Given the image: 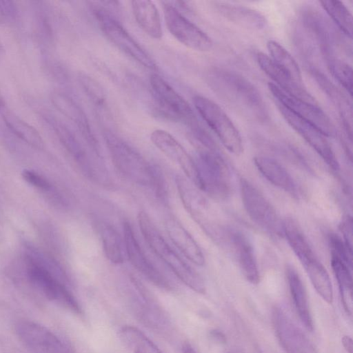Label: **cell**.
Here are the masks:
<instances>
[{
	"instance_id": "obj_8",
	"label": "cell",
	"mask_w": 353,
	"mask_h": 353,
	"mask_svg": "<svg viewBox=\"0 0 353 353\" xmlns=\"http://www.w3.org/2000/svg\"><path fill=\"white\" fill-rule=\"evenodd\" d=\"M242 203L249 217L274 237L283 236V221L265 196L249 181L241 179Z\"/></svg>"
},
{
	"instance_id": "obj_31",
	"label": "cell",
	"mask_w": 353,
	"mask_h": 353,
	"mask_svg": "<svg viewBox=\"0 0 353 353\" xmlns=\"http://www.w3.org/2000/svg\"><path fill=\"white\" fill-rule=\"evenodd\" d=\"M310 281L321 298L330 304L333 301V290L329 274L317 259L304 267Z\"/></svg>"
},
{
	"instance_id": "obj_16",
	"label": "cell",
	"mask_w": 353,
	"mask_h": 353,
	"mask_svg": "<svg viewBox=\"0 0 353 353\" xmlns=\"http://www.w3.org/2000/svg\"><path fill=\"white\" fill-rule=\"evenodd\" d=\"M123 229L126 254L131 264L156 286L168 290H170L171 285L169 281L148 259L128 221L123 223Z\"/></svg>"
},
{
	"instance_id": "obj_1",
	"label": "cell",
	"mask_w": 353,
	"mask_h": 353,
	"mask_svg": "<svg viewBox=\"0 0 353 353\" xmlns=\"http://www.w3.org/2000/svg\"><path fill=\"white\" fill-rule=\"evenodd\" d=\"M209 79L216 92L239 108L259 121L268 119L263 99L248 79L236 72L216 68L211 72Z\"/></svg>"
},
{
	"instance_id": "obj_27",
	"label": "cell",
	"mask_w": 353,
	"mask_h": 353,
	"mask_svg": "<svg viewBox=\"0 0 353 353\" xmlns=\"http://www.w3.org/2000/svg\"><path fill=\"white\" fill-rule=\"evenodd\" d=\"M283 234L303 266L317 259L298 223L292 218L283 221Z\"/></svg>"
},
{
	"instance_id": "obj_36",
	"label": "cell",
	"mask_w": 353,
	"mask_h": 353,
	"mask_svg": "<svg viewBox=\"0 0 353 353\" xmlns=\"http://www.w3.org/2000/svg\"><path fill=\"white\" fill-rule=\"evenodd\" d=\"M325 56L330 72L350 95L352 96V67L332 54Z\"/></svg>"
},
{
	"instance_id": "obj_21",
	"label": "cell",
	"mask_w": 353,
	"mask_h": 353,
	"mask_svg": "<svg viewBox=\"0 0 353 353\" xmlns=\"http://www.w3.org/2000/svg\"><path fill=\"white\" fill-rule=\"evenodd\" d=\"M51 100L59 111L75 123L88 144L99 156L98 143L92 132L88 118L81 108L70 97L62 92L52 93Z\"/></svg>"
},
{
	"instance_id": "obj_46",
	"label": "cell",
	"mask_w": 353,
	"mask_h": 353,
	"mask_svg": "<svg viewBox=\"0 0 353 353\" xmlns=\"http://www.w3.org/2000/svg\"><path fill=\"white\" fill-rule=\"evenodd\" d=\"M0 50H1V45H0Z\"/></svg>"
},
{
	"instance_id": "obj_18",
	"label": "cell",
	"mask_w": 353,
	"mask_h": 353,
	"mask_svg": "<svg viewBox=\"0 0 353 353\" xmlns=\"http://www.w3.org/2000/svg\"><path fill=\"white\" fill-rule=\"evenodd\" d=\"M256 61L262 71L272 80V83L283 92L312 104L319 105L315 98L306 90L304 84L296 82L290 74L279 67L268 55L261 52H258Z\"/></svg>"
},
{
	"instance_id": "obj_33",
	"label": "cell",
	"mask_w": 353,
	"mask_h": 353,
	"mask_svg": "<svg viewBox=\"0 0 353 353\" xmlns=\"http://www.w3.org/2000/svg\"><path fill=\"white\" fill-rule=\"evenodd\" d=\"M311 72L325 93L332 101L338 105L342 121L351 122V108L348 100L340 90L321 72L316 69H312Z\"/></svg>"
},
{
	"instance_id": "obj_44",
	"label": "cell",
	"mask_w": 353,
	"mask_h": 353,
	"mask_svg": "<svg viewBox=\"0 0 353 353\" xmlns=\"http://www.w3.org/2000/svg\"><path fill=\"white\" fill-rule=\"evenodd\" d=\"M5 104H6V101L0 90V107L3 106Z\"/></svg>"
},
{
	"instance_id": "obj_25",
	"label": "cell",
	"mask_w": 353,
	"mask_h": 353,
	"mask_svg": "<svg viewBox=\"0 0 353 353\" xmlns=\"http://www.w3.org/2000/svg\"><path fill=\"white\" fill-rule=\"evenodd\" d=\"M286 277L296 313L305 328L312 331L313 320L310 310L307 292L302 280L292 265H288L286 268Z\"/></svg>"
},
{
	"instance_id": "obj_23",
	"label": "cell",
	"mask_w": 353,
	"mask_h": 353,
	"mask_svg": "<svg viewBox=\"0 0 353 353\" xmlns=\"http://www.w3.org/2000/svg\"><path fill=\"white\" fill-rule=\"evenodd\" d=\"M165 229L170 240L189 261L199 266L204 265L205 257L200 247L177 219H168Z\"/></svg>"
},
{
	"instance_id": "obj_3",
	"label": "cell",
	"mask_w": 353,
	"mask_h": 353,
	"mask_svg": "<svg viewBox=\"0 0 353 353\" xmlns=\"http://www.w3.org/2000/svg\"><path fill=\"white\" fill-rule=\"evenodd\" d=\"M105 142L112 163L121 176L139 185L153 188L156 167L116 135L106 132Z\"/></svg>"
},
{
	"instance_id": "obj_14",
	"label": "cell",
	"mask_w": 353,
	"mask_h": 353,
	"mask_svg": "<svg viewBox=\"0 0 353 353\" xmlns=\"http://www.w3.org/2000/svg\"><path fill=\"white\" fill-rule=\"evenodd\" d=\"M276 338L286 353H318L315 346L280 307L272 312Z\"/></svg>"
},
{
	"instance_id": "obj_12",
	"label": "cell",
	"mask_w": 353,
	"mask_h": 353,
	"mask_svg": "<svg viewBox=\"0 0 353 353\" xmlns=\"http://www.w3.org/2000/svg\"><path fill=\"white\" fill-rule=\"evenodd\" d=\"M150 84L160 109L173 119L196 125L194 112L189 103L163 77L152 74Z\"/></svg>"
},
{
	"instance_id": "obj_7",
	"label": "cell",
	"mask_w": 353,
	"mask_h": 353,
	"mask_svg": "<svg viewBox=\"0 0 353 353\" xmlns=\"http://www.w3.org/2000/svg\"><path fill=\"white\" fill-rule=\"evenodd\" d=\"M92 11L101 30L115 46L144 67L157 69L154 59L106 8L94 6Z\"/></svg>"
},
{
	"instance_id": "obj_35",
	"label": "cell",
	"mask_w": 353,
	"mask_h": 353,
	"mask_svg": "<svg viewBox=\"0 0 353 353\" xmlns=\"http://www.w3.org/2000/svg\"><path fill=\"white\" fill-rule=\"evenodd\" d=\"M99 234L107 259L112 263H121L123 261L121 240L117 231L112 225L105 223L100 225Z\"/></svg>"
},
{
	"instance_id": "obj_39",
	"label": "cell",
	"mask_w": 353,
	"mask_h": 353,
	"mask_svg": "<svg viewBox=\"0 0 353 353\" xmlns=\"http://www.w3.org/2000/svg\"><path fill=\"white\" fill-rule=\"evenodd\" d=\"M18 8L11 1H0V24L9 25L16 21Z\"/></svg>"
},
{
	"instance_id": "obj_29",
	"label": "cell",
	"mask_w": 353,
	"mask_h": 353,
	"mask_svg": "<svg viewBox=\"0 0 353 353\" xmlns=\"http://www.w3.org/2000/svg\"><path fill=\"white\" fill-rule=\"evenodd\" d=\"M119 338L130 353H162L158 347L139 329L131 325L123 326Z\"/></svg>"
},
{
	"instance_id": "obj_17",
	"label": "cell",
	"mask_w": 353,
	"mask_h": 353,
	"mask_svg": "<svg viewBox=\"0 0 353 353\" xmlns=\"http://www.w3.org/2000/svg\"><path fill=\"white\" fill-rule=\"evenodd\" d=\"M176 184L181 202L192 219L208 234L215 236V227L210 218L206 200L183 176L177 175Z\"/></svg>"
},
{
	"instance_id": "obj_6",
	"label": "cell",
	"mask_w": 353,
	"mask_h": 353,
	"mask_svg": "<svg viewBox=\"0 0 353 353\" xmlns=\"http://www.w3.org/2000/svg\"><path fill=\"white\" fill-rule=\"evenodd\" d=\"M196 163L201 180L200 190L216 200H226L231 193L230 172L217 151L201 149Z\"/></svg>"
},
{
	"instance_id": "obj_42",
	"label": "cell",
	"mask_w": 353,
	"mask_h": 353,
	"mask_svg": "<svg viewBox=\"0 0 353 353\" xmlns=\"http://www.w3.org/2000/svg\"><path fill=\"white\" fill-rule=\"evenodd\" d=\"M342 345L347 353H352V339L349 336H343Z\"/></svg>"
},
{
	"instance_id": "obj_22",
	"label": "cell",
	"mask_w": 353,
	"mask_h": 353,
	"mask_svg": "<svg viewBox=\"0 0 353 353\" xmlns=\"http://www.w3.org/2000/svg\"><path fill=\"white\" fill-rule=\"evenodd\" d=\"M215 9L227 20L252 30H263L268 26L265 17L257 10L228 2L214 3Z\"/></svg>"
},
{
	"instance_id": "obj_15",
	"label": "cell",
	"mask_w": 353,
	"mask_h": 353,
	"mask_svg": "<svg viewBox=\"0 0 353 353\" xmlns=\"http://www.w3.org/2000/svg\"><path fill=\"white\" fill-rule=\"evenodd\" d=\"M150 139L162 153L178 164L186 176L200 189L201 180L196 163L182 145L169 132L160 129L151 133Z\"/></svg>"
},
{
	"instance_id": "obj_32",
	"label": "cell",
	"mask_w": 353,
	"mask_h": 353,
	"mask_svg": "<svg viewBox=\"0 0 353 353\" xmlns=\"http://www.w3.org/2000/svg\"><path fill=\"white\" fill-rule=\"evenodd\" d=\"M267 48L271 59L281 69L290 74L296 82L303 84L299 67L290 53L274 40L267 43Z\"/></svg>"
},
{
	"instance_id": "obj_10",
	"label": "cell",
	"mask_w": 353,
	"mask_h": 353,
	"mask_svg": "<svg viewBox=\"0 0 353 353\" xmlns=\"http://www.w3.org/2000/svg\"><path fill=\"white\" fill-rule=\"evenodd\" d=\"M268 86L276 103L299 118L314 125L326 137L335 136L334 125L319 105L312 104L288 94L272 82L269 83Z\"/></svg>"
},
{
	"instance_id": "obj_28",
	"label": "cell",
	"mask_w": 353,
	"mask_h": 353,
	"mask_svg": "<svg viewBox=\"0 0 353 353\" xmlns=\"http://www.w3.org/2000/svg\"><path fill=\"white\" fill-rule=\"evenodd\" d=\"M0 115L8 128L19 139L37 149H43L44 143L39 132L17 115L7 104L0 107Z\"/></svg>"
},
{
	"instance_id": "obj_2",
	"label": "cell",
	"mask_w": 353,
	"mask_h": 353,
	"mask_svg": "<svg viewBox=\"0 0 353 353\" xmlns=\"http://www.w3.org/2000/svg\"><path fill=\"white\" fill-rule=\"evenodd\" d=\"M137 218L141 234L153 252L185 285L197 293H205L202 277L168 244L148 214L141 211Z\"/></svg>"
},
{
	"instance_id": "obj_34",
	"label": "cell",
	"mask_w": 353,
	"mask_h": 353,
	"mask_svg": "<svg viewBox=\"0 0 353 353\" xmlns=\"http://www.w3.org/2000/svg\"><path fill=\"white\" fill-rule=\"evenodd\" d=\"M323 10L338 28L350 39L352 37V15L347 8L340 1H320Z\"/></svg>"
},
{
	"instance_id": "obj_9",
	"label": "cell",
	"mask_w": 353,
	"mask_h": 353,
	"mask_svg": "<svg viewBox=\"0 0 353 353\" xmlns=\"http://www.w3.org/2000/svg\"><path fill=\"white\" fill-rule=\"evenodd\" d=\"M163 14L168 30L180 43L199 52L209 51L212 48L213 43L211 38L174 6L164 3Z\"/></svg>"
},
{
	"instance_id": "obj_37",
	"label": "cell",
	"mask_w": 353,
	"mask_h": 353,
	"mask_svg": "<svg viewBox=\"0 0 353 353\" xmlns=\"http://www.w3.org/2000/svg\"><path fill=\"white\" fill-rule=\"evenodd\" d=\"M328 243L331 256H334L352 268V250L349 249L343 240L334 233L328 235Z\"/></svg>"
},
{
	"instance_id": "obj_4",
	"label": "cell",
	"mask_w": 353,
	"mask_h": 353,
	"mask_svg": "<svg viewBox=\"0 0 353 353\" xmlns=\"http://www.w3.org/2000/svg\"><path fill=\"white\" fill-rule=\"evenodd\" d=\"M25 263L29 281L47 299L74 313H81V307L67 288L65 279L30 254L26 255Z\"/></svg>"
},
{
	"instance_id": "obj_45",
	"label": "cell",
	"mask_w": 353,
	"mask_h": 353,
	"mask_svg": "<svg viewBox=\"0 0 353 353\" xmlns=\"http://www.w3.org/2000/svg\"><path fill=\"white\" fill-rule=\"evenodd\" d=\"M11 353H23V352H21L17 350H11Z\"/></svg>"
},
{
	"instance_id": "obj_20",
	"label": "cell",
	"mask_w": 353,
	"mask_h": 353,
	"mask_svg": "<svg viewBox=\"0 0 353 353\" xmlns=\"http://www.w3.org/2000/svg\"><path fill=\"white\" fill-rule=\"evenodd\" d=\"M228 236L243 275L250 283L257 284L259 272L252 243L245 234L237 230H229Z\"/></svg>"
},
{
	"instance_id": "obj_24",
	"label": "cell",
	"mask_w": 353,
	"mask_h": 353,
	"mask_svg": "<svg viewBox=\"0 0 353 353\" xmlns=\"http://www.w3.org/2000/svg\"><path fill=\"white\" fill-rule=\"evenodd\" d=\"M254 162L257 170L269 182L294 197L297 196L296 187L292 177L279 162L265 156L255 157Z\"/></svg>"
},
{
	"instance_id": "obj_30",
	"label": "cell",
	"mask_w": 353,
	"mask_h": 353,
	"mask_svg": "<svg viewBox=\"0 0 353 353\" xmlns=\"http://www.w3.org/2000/svg\"><path fill=\"white\" fill-rule=\"evenodd\" d=\"M331 265L336 279L344 310L349 315L352 313V268L339 259L331 256Z\"/></svg>"
},
{
	"instance_id": "obj_40",
	"label": "cell",
	"mask_w": 353,
	"mask_h": 353,
	"mask_svg": "<svg viewBox=\"0 0 353 353\" xmlns=\"http://www.w3.org/2000/svg\"><path fill=\"white\" fill-rule=\"evenodd\" d=\"M21 175L27 183L38 189L47 192L52 189L51 183L46 178L32 170H24Z\"/></svg>"
},
{
	"instance_id": "obj_38",
	"label": "cell",
	"mask_w": 353,
	"mask_h": 353,
	"mask_svg": "<svg viewBox=\"0 0 353 353\" xmlns=\"http://www.w3.org/2000/svg\"><path fill=\"white\" fill-rule=\"evenodd\" d=\"M81 84L85 92L96 104L101 105L105 101V95L102 88L93 79L86 75L80 77Z\"/></svg>"
},
{
	"instance_id": "obj_13",
	"label": "cell",
	"mask_w": 353,
	"mask_h": 353,
	"mask_svg": "<svg viewBox=\"0 0 353 353\" xmlns=\"http://www.w3.org/2000/svg\"><path fill=\"white\" fill-rule=\"evenodd\" d=\"M276 104L289 125L321 156L330 168L338 171L339 163L326 136L312 123L296 116L281 104Z\"/></svg>"
},
{
	"instance_id": "obj_5",
	"label": "cell",
	"mask_w": 353,
	"mask_h": 353,
	"mask_svg": "<svg viewBox=\"0 0 353 353\" xmlns=\"http://www.w3.org/2000/svg\"><path fill=\"white\" fill-rule=\"evenodd\" d=\"M192 101L199 114L223 146L232 154H241L243 150L241 136L223 110L211 99L201 95H195Z\"/></svg>"
},
{
	"instance_id": "obj_41",
	"label": "cell",
	"mask_w": 353,
	"mask_h": 353,
	"mask_svg": "<svg viewBox=\"0 0 353 353\" xmlns=\"http://www.w3.org/2000/svg\"><path fill=\"white\" fill-rule=\"evenodd\" d=\"M340 230L343 234V241L347 248L352 250V219L349 215L342 219L339 225Z\"/></svg>"
},
{
	"instance_id": "obj_11",
	"label": "cell",
	"mask_w": 353,
	"mask_h": 353,
	"mask_svg": "<svg viewBox=\"0 0 353 353\" xmlns=\"http://www.w3.org/2000/svg\"><path fill=\"white\" fill-rule=\"evenodd\" d=\"M16 332L32 353H72L63 341L37 323L21 321L16 325Z\"/></svg>"
},
{
	"instance_id": "obj_26",
	"label": "cell",
	"mask_w": 353,
	"mask_h": 353,
	"mask_svg": "<svg viewBox=\"0 0 353 353\" xmlns=\"http://www.w3.org/2000/svg\"><path fill=\"white\" fill-rule=\"evenodd\" d=\"M132 10L139 27L150 37L161 39L163 34L160 14L151 1L139 0L131 2Z\"/></svg>"
},
{
	"instance_id": "obj_43",
	"label": "cell",
	"mask_w": 353,
	"mask_h": 353,
	"mask_svg": "<svg viewBox=\"0 0 353 353\" xmlns=\"http://www.w3.org/2000/svg\"><path fill=\"white\" fill-rule=\"evenodd\" d=\"M182 353H197L188 343H184L182 346Z\"/></svg>"
},
{
	"instance_id": "obj_19",
	"label": "cell",
	"mask_w": 353,
	"mask_h": 353,
	"mask_svg": "<svg viewBox=\"0 0 353 353\" xmlns=\"http://www.w3.org/2000/svg\"><path fill=\"white\" fill-rule=\"evenodd\" d=\"M43 119L46 123L52 126L63 145L79 165L83 172L89 179L100 181L99 175L90 163L83 148L72 132L64 125L50 117V115L44 114Z\"/></svg>"
}]
</instances>
